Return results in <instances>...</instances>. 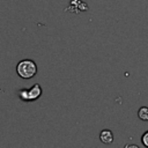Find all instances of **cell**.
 Segmentation results:
<instances>
[{
	"label": "cell",
	"mask_w": 148,
	"mask_h": 148,
	"mask_svg": "<svg viewBox=\"0 0 148 148\" xmlns=\"http://www.w3.org/2000/svg\"><path fill=\"white\" fill-rule=\"evenodd\" d=\"M99 139L103 143H111L113 141V134L110 130H103L101 133H99Z\"/></svg>",
	"instance_id": "cell-3"
},
{
	"label": "cell",
	"mask_w": 148,
	"mask_h": 148,
	"mask_svg": "<svg viewBox=\"0 0 148 148\" xmlns=\"http://www.w3.org/2000/svg\"><path fill=\"white\" fill-rule=\"evenodd\" d=\"M16 72L22 79H31L37 73V65L34 60L24 59L17 64Z\"/></svg>",
	"instance_id": "cell-1"
},
{
	"label": "cell",
	"mask_w": 148,
	"mask_h": 148,
	"mask_svg": "<svg viewBox=\"0 0 148 148\" xmlns=\"http://www.w3.org/2000/svg\"><path fill=\"white\" fill-rule=\"evenodd\" d=\"M138 117L143 121H148V108L147 106H141L138 111Z\"/></svg>",
	"instance_id": "cell-4"
},
{
	"label": "cell",
	"mask_w": 148,
	"mask_h": 148,
	"mask_svg": "<svg viewBox=\"0 0 148 148\" xmlns=\"http://www.w3.org/2000/svg\"><path fill=\"white\" fill-rule=\"evenodd\" d=\"M40 95H42V87H40L39 84H37V83H36L35 86H32L29 90L23 89V90L20 91V97H21L23 101H25V102L35 101V99H37Z\"/></svg>",
	"instance_id": "cell-2"
},
{
	"label": "cell",
	"mask_w": 148,
	"mask_h": 148,
	"mask_svg": "<svg viewBox=\"0 0 148 148\" xmlns=\"http://www.w3.org/2000/svg\"><path fill=\"white\" fill-rule=\"evenodd\" d=\"M141 141H142L143 146L148 148V131H147V132H145V133L142 134V136H141Z\"/></svg>",
	"instance_id": "cell-5"
}]
</instances>
